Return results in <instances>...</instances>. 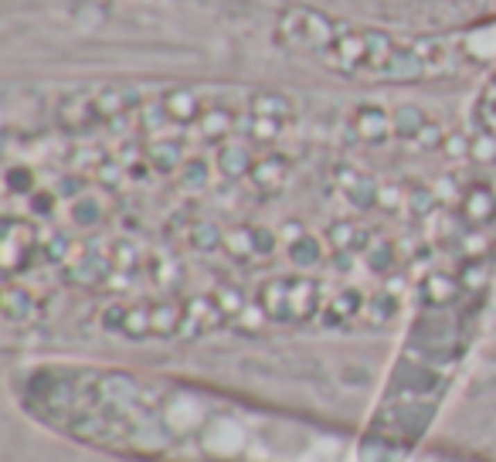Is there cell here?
Returning <instances> with one entry per match:
<instances>
[{
	"label": "cell",
	"instance_id": "1",
	"mask_svg": "<svg viewBox=\"0 0 496 462\" xmlns=\"http://www.w3.org/2000/svg\"><path fill=\"white\" fill-rule=\"evenodd\" d=\"M10 395L24 418L58 438L136 462H469L465 452L109 363L28 361L10 370Z\"/></svg>",
	"mask_w": 496,
	"mask_h": 462
}]
</instances>
